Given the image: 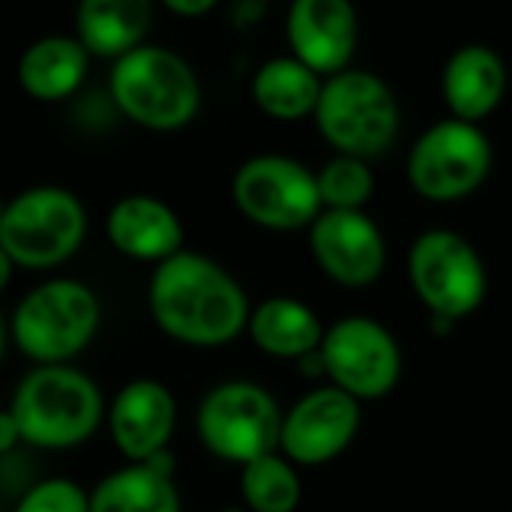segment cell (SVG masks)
I'll return each instance as SVG.
<instances>
[{
    "label": "cell",
    "mask_w": 512,
    "mask_h": 512,
    "mask_svg": "<svg viewBox=\"0 0 512 512\" xmlns=\"http://www.w3.org/2000/svg\"><path fill=\"white\" fill-rule=\"evenodd\" d=\"M9 327H6V321H3V315H0V360H3V354H6V342H9Z\"/></svg>",
    "instance_id": "29"
},
{
    "label": "cell",
    "mask_w": 512,
    "mask_h": 512,
    "mask_svg": "<svg viewBox=\"0 0 512 512\" xmlns=\"http://www.w3.org/2000/svg\"><path fill=\"white\" fill-rule=\"evenodd\" d=\"M324 375L357 402L384 399L402 375V354L393 333L375 318L351 315L324 330Z\"/></svg>",
    "instance_id": "11"
},
{
    "label": "cell",
    "mask_w": 512,
    "mask_h": 512,
    "mask_svg": "<svg viewBox=\"0 0 512 512\" xmlns=\"http://www.w3.org/2000/svg\"><path fill=\"white\" fill-rule=\"evenodd\" d=\"M246 330L264 354L279 360H300L303 354L321 348L324 339L318 315L294 297H270L255 306Z\"/></svg>",
    "instance_id": "21"
},
{
    "label": "cell",
    "mask_w": 512,
    "mask_h": 512,
    "mask_svg": "<svg viewBox=\"0 0 512 512\" xmlns=\"http://www.w3.org/2000/svg\"><path fill=\"white\" fill-rule=\"evenodd\" d=\"M159 3L180 18H201L207 12H213L222 0H159Z\"/></svg>",
    "instance_id": "26"
},
{
    "label": "cell",
    "mask_w": 512,
    "mask_h": 512,
    "mask_svg": "<svg viewBox=\"0 0 512 512\" xmlns=\"http://www.w3.org/2000/svg\"><path fill=\"white\" fill-rule=\"evenodd\" d=\"M117 111L150 132H177L201 111V78L165 45H138L114 60L108 78Z\"/></svg>",
    "instance_id": "2"
},
{
    "label": "cell",
    "mask_w": 512,
    "mask_h": 512,
    "mask_svg": "<svg viewBox=\"0 0 512 512\" xmlns=\"http://www.w3.org/2000/svg\"><path fill=\"white\" fill-rule=\"evenodd\" d=\"M360 429V402L339 387H318L306 393L285 417L279 447L288 462L324 465L345 453Z\"/></svg>",
    "instance_id": "14"
},
{
    "label": "cell",
    "mask_w": 512,
    "mask_h": 512,
    "mask_svg": "<svg viewBox=\"0 0 512 512\" xmlns=\"http://www.w3.org/2000/svg\"><path fill=\"white\" fill-rule=\"evenodd\" d=\"M21 441L39 450H72L93 438L102 423V393L69 363L30 369L9 405Z\"/></svg>",
    "instance_id": "4"
},
{
    "label": "cell",
    "mask_w": 512,
    "mask_h": 512,
    "mask_svg": "<svg viewBox=\"0 0 512 512\" xmlns=\"http://www.w3.org/2000/svg\"><path fill=\"white\" fill-rule=\"evenodd\" d=\"M15 512H90V495L72 480H45L24 492Z\"/></svg>",
    "instance_id": "25"
},
{
    "label": "cell",
    "mask_w": 512,
    "mask_h": 512,
    "mask_svg": "<svg viewBox=\"0 0 512 512\" xmlns=\"http://www.w3.org/2000/svg\"><path fill=\"white\" fill-rule=\"evenodd\" d=\"M147 306L165 336L192 348L228 345L249 324L240 282L213 258L186 249L156 264Z\"/></svg>",
    "instance_id": "1"
},
{
    "label": "cell",
    "mask_w": 512,
    "mask_h": 512,
    "mask_svg": "<svg viewBox=\"0 0 512 512\" xmlns=\"http://www.w3.org/2000/svg\"><path fill=\"white\" fill-rule=\"evenodd\" d=\"M315 264L342 288H366L387 267V243L366 210H321L309 225Z\"/></svg>",
    "instance_id": "12"
},
{
    "label": "cell",
    "mask_w": 512,
    "mask_h": 512,
    "mask_svg": "<svg viewBox=\"0 0 512 512\" xmlns=\"http://www.w3.org/2000/svg\"><path fill=\"white\" fill-rule=\"evenodd\" d=\"M102 321L99 297L78 279H48L18 303L9 333L36 366H57L78 357Z\"/></svg>",
    "instance_id": "5"
},
{
    "label": "cell",
    "mask_w": 512,
    "mask_h": 512,
    "mask_svg": "<svg viewBox=\"0 0 512 512\" xmlns=\"http://www.w3.org/2000/svg\"><path fill=\"white\" fill-rule=\"evenodd\" d=\"M240 489L252 512H294L300 504V477L291 462L276 453L246 462Z\"/></svg>",
    "instance_id": "23"
},
{
    "label": "cell",
    "mask_w": 512,
    "mask_h": 512,
    "mask_svg": "<svg viewBox=\"0 0 512 512\" xmlns=\"http://www.w3.org/2000/svg\"><path fill=\"white\" fill-rule=\"evenodd\" d=\"M492 165L495 147L486 129L480 123L444 117L426 126L411 144L405 177L420 198L432 204H453L483 189Z\"/></svg>",
    "instance_id": "6"
},
{
    "label": "cell",
    "mask_w": 512,
    "mask_h": 512,
    "mask_svg": "<svg viewBox=\"0 0 512 512\" xmlns=\"http://www.w3.org/2000/svg\"><path fill=\"white\" fill-rule=\"evenodd\" d=\"M408 279L432 318L459 321L477 312L489 291V273L468 237L450 228L423 231L408 249Z\"/></svg>",
    "instance_id": "8"
},
{
    "label": "cell",
    "mask_w": 512,
    "mask_h": 512,
    "mask_svg": "<svg viewBox=\"0 0 512 512\" xmlns=\"http://www.w3.org/2000/svg\"><path fill=\"white\" fill-rule=\"evenodd\" d=\"M324 78L291 54L264 60L249 84L255 108L276 123H303L315 117Z\"/></svg>",
    "instance_id": "19"
},
{
    "label": "cell",
    "mask_w": 512,
    "mask_h": 512,
    "mask_svg": "<svg viewBox=\"0 0 512 512\" xmlns=\"http://www.w3.org/2000/svg\"><path fill=\"white\" fill-rule=\"evenodd\" d=\"M90 512H180V495L171 474L129 465L90 492Z\"/></svg>",
    "instance_id": "22"
},
{
    "label": "cell",
    "mask_w": 512,
    "mask_h": 512,
    "mask_svg": "<svg viewBox=\"0 0 512 512\" xmlns=\"http://www.w3.org/2000/svg\"><path fill=\"white\" fill-rule=\"evenodd\" d=\"M510 90V69L498 48L486 42L459 45L441 69V96L450 117L486 123Z\"/></svg>",
    "instance_id": "16"
},
{
    "label": "cell",
    "mask_w": 512,
    "mask_h": 512,
    "mask_svg": "<svg viewBox=\"0 0 512 512\" xmlns=\"http://www.w3.org/2000/svg\"><path fill=\"white\" fill-rule=\"evenodd\" d=\"M12 270H15V261L6 255V249L0 246V291L9 285V279H12Z\"/></svg>",
    "instance_id": "28"
},
{
    "label": "cell",
    "mask_w": 512,
    "mask_h": 512,
    "mask_svg": "<svg viewBox=\"0 0 512 512\" xmlns=\"http://www.w3.org/2000/svg\"><path fill=\"white\" fill-rule=\"evenodd\" d=\"M231 198L252 225L267 231L309 228L324 210L315 171L285 153L246 159L231 180Z\"/></svg>",
    "instance_id": "9"
},
{
    "label": "cell",
    "mask_w": 512,
    "mask_h": 512,
    "mask_svg": "<svg viewBox=\"0 0 512 512\" xmlns=\"http://www.w3.org/2000/svg\"><path fill=\"white\" fill-rule=\"evenodd\" d=\"M177 426V402L171 390L153 378L126 384L108 408V429L114 447L132 465L168 450Z\"/></svg>",
    "instance_id": "15"
},
{
    "label": "cell",
    "mask_w": 512,
    "mask_h": 512,
    "mask_svg": "<svg viewBox=\"0 0 512 512\" xmlns=\"http://www.w3.org/2000/svg\"><path fill=\"white\" fill-rule=\"evenodd\" d=\"M288 54L321 78L354 66L360 12L354 0H291L285 12Z\"/></svg>",
    "instance_id": "13"
},
{
    "label": "cell",
    "mask_w": 512,
    "mask_h": 512,
    "mask_svg": "<svg viewBox=\"0 0 512 512\" xmlns=\"http://www.w3.org/2000/svg\"><path fill=\"white\" fill-rule=\"evenodd\" d=\"M3 207H6V201L0 198V219H3Z\"/></svg>",
    "instance_id": "30"
},
{
    "label": "cell",
    "mask_w": 512,
    "mask_h": 512,
    "mask_svg": "<svg viewBox=\"0 0 512 512\" xmlns=\"http://www.w3.org/2000/svg\"><path fill=\"white\" fill-rule=\"evenodd\" d=\"M315 180L324 210H366L375 195V171L369 159L333 153L315 171Z\"/></svg>",
    "instance_id": "24"
},
{
    "label": "cell",
    "mask_w": 512,
    "mask_h": 512,
    "mask_svg": "<svg viewBox=\"0 0 512 512\" xmlns=\"http://www.w3.org/2000/svg\"><path fill=\"white\" fill-rule=\"evenodd\" d=\"M195 426L201 444L213 456L246 465L279 447L282 414L264 387L249 381H228L204 396Z\"/></svg>",
    "instance_id": "10"
},
{
    "label": "cell",
    "mask_w": 512,
    "mask_h": 512,
    "mask_svg": "<svg viewBox=\"0 0 512 512\" xmlns=\"http://www.w3.org/2000/svg\"><path fill=\"white\" fill-rule=\"evenodd\" d=\"M90 51L78 36L51 33L30 42L18 60V84L36 102H63L87 78Z\"/></svg>",
    "instance_id": "18"
},
{
    "label": "cell",
    "mask_w": 512,
    "mask_h": 512,
    "mask_svg": "<svg viewBox=\"0 0 512 512\" xmlns=\"http://www.w3.org/2000/svg\"><path fill=\"white\" fill-rule=\"evenodd\" d=\"M225 512H243V510H237V507H231V510H225Z\"/></svg>",
    "instance_id": "31"
},
{
    "label": "cell",
    "mask_w": 512,
    "mask_h": 512,
    "mask_svg": "<svg viewBox=\"0 0 512 512\" xmlns=\"http://www.w3.org/2000/svg\"><path fill=\"white\" fill-rule=\"evenodd\" d=\"M312 120L333 153L372 162L396 144L402 132V105L384 75L348 66L324 78Z\"/></svg>",
    "instance_id": "3"
},
{
    "label": "cell",
    "mask_w": 512,
    "mask_h": 512,
    "mask_svg": "<svg viewBox=\"0 0 512 512\" xmlns=\"http://www.w3.org/2000/svg\"><path fill=\"white\" fill-rule=\"evenodd\" d=\"M153 21V0H78L75 36L90 57L117 60L144 45Z\"/></svg>",
    "instance_id": "20"
},
{
    "label": "cell",
    "mask_w": 512,
    "mask_h": 512,
    "mask_svg": "<svg viewBox=\"0 0 512 512\" xmlns=\"http://www.w3.org/2000/svg\"><path fill=\"white\" fill-rule=\"evenodd\" d=\"M105 234H108V243L132 261L162 264L171 255L183 252L180 216L153 195L120 198L108 210Z\"/></svg>",
    "instance_id": "17"
},
{
    "label": "cell",
    "mask_w": 512,
    "mask_h": 512,
    "mask_svg": "<svg viewBox=\"0 0 512 512\" xmlns=\"http://www.w3.org/2000/svg\"><path fill=\"white\" fill-rule=\"evenodd\" d=\"M18 441H21V432H18V423L12 417V411H0V456L15 450Z\"/></svg>",
    "instance_id": "27"
},
{
    "label": "cell",
    "mask_w": 512,
    "mask_h": 512,
    "mask_svg": "<svg viewBox=\"0 0 512 512\" xmlns=\"http://www.w3.org/2000/svg\"><path fill=\"white\" fill-rule=\"evenodd\" d=\"M87 234V213L63 186H33L3 207L0 246L24 270H51L69 261Z\"/></svg>",
    "instance_id": "7"
}]
</instances>
